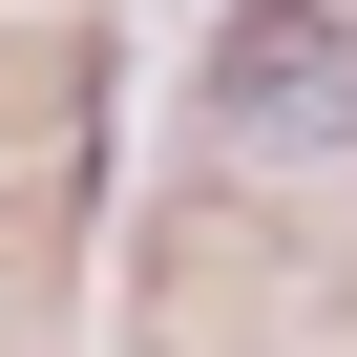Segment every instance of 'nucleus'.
Returning a JSON list of instances; mask_svg holds the SVG:
<instances>
[{
  "mask_svg": "<svg viewBox=\"0 0 357 357\" xmlns=\"http://www.w3.org/2000/svg\"><path fill=\"white\" fill-rule=\"evenodd\" d=\"M357 105V43H315V0H273V43L231 63V126H336Z\"/></svg>",
  "mask_w": 357,
  "mask_h": 357,
  "instance_id": "obj_1",
  "label": "nucleus"
}]
</instances>
